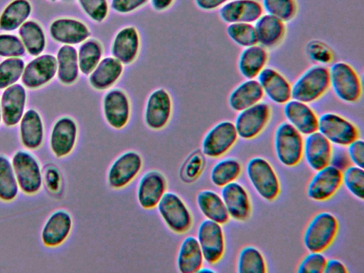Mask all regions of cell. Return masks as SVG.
I'll return each mask as SVG.
<instances>
[{"label": "cell", "mask_w": 364, "mask_h": 273, "mask_svg": "<svg viewBox=\"0 0 364 273\" xmlns=\"http://www.w3.org/2000/svg\"><path fill=\"white\" fill-rule=\"evenodd\" d=\"M11 161L20 191L28 196L39 193L43 186V168L36 156L19 149L13 154Z\"/></svg>", "instance_id": "obj_1"}, {"label": "cell", "mask_w": 364, "mask_h": 273, "mask_svg": "<svg viewBox=\"0 0 364 273\" xmlns=\"http://www.w3.org/2000/svg\"><path fill=\"white\" fill-rule=\"evenodd\" d=\"M330 89L328 68L314 65L307 68L291 85V99L307 104L323 97Z\"/></svg>", "instance_id": "obj_2"}, {"label": "cell", "mask_w": 364, "mask_h": 273, "mask_svg": "<svg viewBox=\"0 0 364 273\" xmlns=\"http://www.w3.org/2000/svg\"><path fill=\"white\" fill-rule=\"evenodd\" d=\"M329 70L330 89L337 98L346 103H355L363 94L361 78L348 63L338 61Z\"/></svg>", "instance_id": "obj_3"}, {"label": "cell", "mask_w": 364, "mask_h": 273, "mask_svg": "<svg viewBox=\"0 0 364 273\" xmlns=\"http://www.w3.org/2000/svg\"><path fill=\"white\" fill-rule=\"evenodd\" d=\"M339 224L334 215L329 212L316 214L307 225L303 242L309 252H323L333 242L338 232Z\"/></svg>", "instance_id": "obj_4"}, {"label": "cell", "mask_w": 364, "mask_h": 273, "mask_svg": "<svg viewBox=\"0 0 364 273\" xmlns=\"http://www.w3.org/2000/svg\"><path fill=\"white\" fill-rule=\"evenodd\" d=\"M157 211L166 227L176 234H184L192 228L191 210L177 193L166 191L157 206Z\"/></svg>", "instance_id": "obj_5"}, {"label": "cell", "mask_w": 364, "mask_h": 273, "mask_svg": "<svg viewBox=\"0 0 364 273\" xmlns=\"http://www.w3.org/2000/svg\"><path fill=\"white\" fill-rule=\"evenodd\" d=\"M304 137L287 122L279 124L274 135V147L278 161L284 166L293 167L303 157Z\"/></svg>", "instance_id": "obj_6"}, {"label": "cell", "mask_w": 364, "mask_h": 273, "mask_svg": "<svg viewBox=\"0 0 364 273\" xmlns=\"http://www.w3.org/2000/svg\"><path fill=\"white\" fill-rule=\"evenodd\" d=\"M246 173L251 185L260 197L268 201L278 197L280 193L279 180L268 161L262 157L250 159Z\"/></svg>", "instance_id": "obj_7"}, {"label": "cell", "mask_w": 364, "mask_h": 273, "mask_svg": "<svg viewBox=\"0 0 364 273\" xmlns=\"http://www.w3.org/2000/svg\"><path fill=\"white\" fill-rule=\"evenodd\" d=\"M318 132L332 144L341 147L347 146L360 135L354 123L334 112H326L318 117Z\"/></svg>", "instance_id": "obj_8"}, {"label": "cell", "mask_w": 364, "mask_h": 273, "mask_svg": "<svg viewBox=\"0 0 364 273\" xmlns=\"http://www.w3.org/2000/svg\"><path fill=\"white\" fill-rule=\"evenodd\" d=\"M271 114L270 105L264 101L239 112L234 122L238 137L250 140L259 136L268 124Z\"/></svg>", "instance_id": "obj_9"}, {"label": "cell", "mask_w": 364, "mask_h": 273, "mask_svg": "<svg viewBox=\"0 0 364 273\" xmlns=\"http://www.w3.org/2000/svg\"><path fill=\"white\" fill-rule=\"evenodd\" d=\"M237 139L234 122L221 121L211 127L203 136L202 153L209 158L220 157L235 145Z\"/></svg>", "instance_id": "obj_10"}, {"label": "cell", "mask_w": 364, "mask_h": 273, "mask_svg": "<svg viewBox=\"0 0 364 273\" xmlns=\"http://www.w3.org/2000/svg\"><path fill=\"white\" fill-rule=\"evenodd\" d=\"M143 166L141 156L135 151L120 154L111 164L107 175L108 185L113 189H122L139 175Z\"/></svg>", "instance_id": "obj_11"}, {"label": "cell", "mask_w": 364, "mask_h": 273, "mask_svg": "<svg viewBox=\"0 0 364 273\" xmlns=\"http://www.w3.org/2000/svg\"><path fill=\"white\" fill-rule=\"evenodd\" d=\"M196 238L205 262L215 264L223 258L225 242L220 224L208 219L203 220L198 227Z\"/></svg>", "instance_id": "obj_12"}, {"label": "cell", "mask_w": 364, "mask_h": 273, "mask_svg": "<svg viewBox=\"0 0 364 273\" xmlns=\"http://www.w3.org/2000/svg\"><path fill=\"white\" fill-rule=\"evenodd\" d=\"M78 137V126L71 117L63 116L53 124L49 136V148L57 159H63L73 151Z\"/></svg>", "instance_id": "obj_13"}, {"label": "cell", "mask_w": 364, "mask_h": 273, "mask_svg": "<svg viewBox=\"0 0 364 273\" xmlns=\"http://www.w3.org/2000/svg\"><path fill=\"white\" fill-rule=\"evenodd\" d=\"M73 220L69 211L59 208L53 211L44 222L40 238L46 248H56L65 243L71 234Z\"/></svg>", "instance_id": "obj_14"}, {"label": "cell", "mask_w": 364, "mask_h": 273, "mask_svg": "<svg viewBox=\"0 0 364 273\" xmlns=\"http://www.w3.org/2000/svg\"><path fill=\"white\" fill-rule=\"evenodd\" d=\"M171 96L164 88L153 90L148 96L144 111V120L147 127L154 131L165 128L171 117Z\"/></svg>", "instance_id": "obj_15"}, {"label": "cell", "mask_w": 364, "mask_h": 273, "mask_svg": "<svg viewBox=\"0 0 364 273\" xmlns=\"http://www.w3.org/2000/svg\"><path fill=\"white\" fill-rule=\"evenodd\" d=\"M102 112L110 127L117 130L125 127L131 116V104L127 93L119 88L109 90L102 99Z\"/></svg>", "instance_id": "obj_16"}, {"label": "cell", "mask_w": 364, "mask_h": 273, "mask_svg": "<svg viewBox=\"0 0 364 273\" xmlns=\"http://www.w3.org/2000/svg\"><path fill=\"white\" fill-rule=\"evenodd\" d=\"M56 74V57L51 54L39 55L25 65L21 81L24 87L37 89L50 82Z\"/></svg>", "instance_id": "obj_17"}, {"label": "cell", "mask_w": 364, "mask_h": 273, "mask_svg": "<svg viewBox=\"0 0 364 273\" xmlns=\"http://www.w3.org/2000/svg\"><path fill=\"white\" fill-rule=\"evenodd\" d=\"M342 171L328 165L316 171L307 187V196L316 201H324L334 196L342 185Z\"/></svg>", "instance_id": "obj_18"}, {"label": "cell", "mask_w": 364, "mask_h": 273, "mask_svg": "<svg viewBox=\"0 0 364 273\" xmlns=\"http://www.w3.org/2000/svg\"><path fill=\"white\" fill-rule=\"evenodd\" d=\"M167 181L159 171L151 170L141 177L136 188V199L145 210L156 208L162 196L167 191Z\"/></svg>", "instance_id": "obj_19"}, {"label": "cell", "mask_w": 364, "mask_h": 273, "mask_svg": "<svg viewBox=\"0 0 364 273\" xmlns=\"http://www.w3.org/2000/svg\"><path fill=\"white\" fill-rule=\"evenodd\" d=\"M257 80L266 96L277 105H284L291 99V84L278 70L265 67Z\"/></svg>", "instance_id": "obj_20"}, {"label": "cell", "mask_w": 364, "mask_h": 273, "mask_svg": "<svg viewBox=\"0 0 364 273\" xmlns=\"http://www.w3.org/2000/svg\"><path fill=\"white\" fill-rule=\"evenodd\" d=\"M49 32L55 41L70 46L80 44L91 36V31L85 23L69 17L54 20L50 25Z\"/></svg>", "instance_id": "obj_21"}, {"label": "cell", "mask_w": 364, "mask_h": 273, "mask_svg": "<svg viewBox=\"0 0 364 273\" xmlns=\"http://www.w3.org/2000/svg\"><path fill=\"white\" fill-rule=\"evenodd\" d=\"M283 112L287 122L303 136L318 131V116L309 104L291 99Z\"/></svg>", "instance_id": "obj_22"}, {"label": "cell", "mask_w": 364, "mask_h": 273, "mask_svg": "<svg viewBox=\"0 0 364 273\" xmlns=\"http://www.w3.org/2000/svg\"><path fill=\"white\" fill-rule=\"evenodd\" d=\"M263 14L259 0H230L218 9L220 18L227 24L255 23Z\"/></svg>", "instance_id": "obj_23"}, {"label": "cell", "mask_w": 364, "mask_h": 273, "mask_svg": "<svg viewBox=\"0 0 364 273\" xmlns=\"http://www.w3.org/2000/svg\"><path fill=\"white\" fill-rule=\"evenodd\" d=\"M27 100L24 86L14 84L4 89L0 98L2 122L6 127H12L18 124L23 117Z\"/></svg>", "instance_id": "obj_24"}, {"label": "cell", "mask_w": 364, "mask_h": 273, "mask_svg": "<svg viewBox=\"0 0 364 273\" xmlns=\"http://www.w3.org/2000/svg\"><path fill=\"white\" fill-rule=\"evenodd\" d=\"M140 36L133 26L121 28L114 36L111 43L112 56L123 65H129L136 59L140 50Z\"/></svg>", "instance_id": "obj_25"}, {"label": "cell", "mask_w": 364, "mask_h": 273, "mask_svg": "<svg viewBox=\"0 0 364 273\" xmlns=\"http://www.w3.org/2000/svg\"><path fill=\"white\" fill-rule=\"evenodd\" d=\"M19 139L24 149L36 151L44 141L45 127L40 113L35 109L26 110L18 122Z\"/></svg>", "instance_id": "obj_26"}, {"label": "cell", "mask_w": 364, "mask_h": 273, "mask_svg": "<svg viewBox=\"0 0 364 273\" xmlns=\"http://www.w3.org/2000/svg\"><path fill=\"white\" fill-rule=\"evenodd\" d=\"M220 196L230 218L244 221L250 217L251 203L249 194L242 185L232 181L222 187Z\"/></svg>", "instance_id": "obj_27"}, {"label": "cell", "mask_w": 364, "mask_h": 273, "mask_svg": "<svg viewBox=\"0 0 364 273\" xmlns=\"http://www.w3.org/2000/svg\"><path fill=\"white\" fill-rule=\"evenodd\" d=\"M306 136L304 140L303 156L308 166L317 171L329 165L332 144L318 131Z\"/></svg>", "instance_id": "obj_28"}, {"label": "cell", "mask_w": 364, "mask_h": 273, "mask_svg": "<svg viewBox=\"0 0 364 273\" xmlns=\"http://www.w3.org/2000/svg\"><path fill=\"white\" fill-rule=\"evenodd\" d=\"M124 65L113 56L102 58L94 70L88 75L90 85L96 90L110 89L120 79Z\"/></svg>", "instance_id": "obj_29"}, {"label": "cell", "mask_w": 364, "mask_h": 273, "mask_svg": "<svg viewBox=\"0 0 364 273\" xmlns=\"http://www.w3.org/2000/svg\"><path fill=\"white\" fill-rule=\"evenodd\" d=\"M254 25L257 43L267 50L278 46L285 37L286 23L269 14L264 13Z\"/></svg>", "instance_id": "obj_30"}, {"label": "cell", "mask_w": 364, "mask_h": 273, "mask_svg": "<svg viewBox=\"0 0 364 273\" xmlns=\"http://www.w3.org/2000/svg\"><path fill=\"white\" fill-rule=\"evenodd\" d=\"M264 97L263 91L257 79H245L230 92L228 97L230 108L237 112L252 107Z\"/></svg>", "instance_id": "obj_31"}, {"label": "cell", "mask_w": 364, "mask_h": 273, "mask_svg": "<svg viewBox=\"0 0 364 273\" xmlns=\"http://www.w3.org/2000/svg\"><path fill=\"white\" fill-rule=\"evenodd\" d=\"M268 60V50L261 45L244 48L238 56V71L245 79H257L267 67Z\"/></svg>", "instance_id": "obj_32"}, {"label": "cell", "mask_w": 364, "mask_h": 273, "mask_svg": "<svg viewBox=\"0 0 364 273\" xmlns=\"http://www.w3.org/2000/svg\"><path fill=\"white\" fill-rule=\"evenodd\" d=\"M203 255L197 240L194 236L186 237L178 248L176 266L181 273L198 272L203 266Z\"/></svg>", "instance_id": "obj_33"}, {"label": "cell", "mask_w": 364, "mask_h": 273, "mask_svg": "<svg viewBox=\"0 0 364 273\" xmlns=\"http://www.w3.org/2000/svg\"><path fill=\"white\" fill-rule=\"evenodd\" d=\"M196 202L200 212L205 219L225 224L230 219L224 202L218 193L203 190L198 193Z\"/></svg>", "instance_id": "obj_34"}, {"label": "cell", "mask_w": 364, "mask_h": 273, "mask_svg": "<svg viewBox=\"0 0 364 273\" xmlns=\"http://www.w3.org/2000/svg\"><path fill=\"white\" fill-rule=\"evenodd\" d=\"M57 75L59 81L65 85L75 83L80 74L77 50L70 45H63L58 50Z\"/></svg>", "instance_id": "obj_35"}, {"label": "cell", "mask_w": 364, "mask_h": 273, "mask_svg": "<svg viewBox=\"0 0 364 273\" xmlns=\"http://www.w3.org/2000/svg\"><path fill=\"white\" fill-rule=\"evenodd\" d=\"M31 11L32 6L28 0H13L0 15V29L12 31L19 28L28 21Z\"/></svg>", "instance_id": "obj_36"}, {"label": "cell", "mask_w": 364, "mask_h": 273, "mask_svg": "<svg viewBox=\"0 0 364 273\" xmlns=\"http://www.w3.org/2000/svg\"><path fill=\"white\" fill-rule=\"evenodd\" d=\"M18 35L28 54L38 56L43 53L46 46V38L42 26L38 22L26 21L18 28Z\"/></svg>", "instance_id": "obj_37"}, {"label": "cell", "mask_w": 364, "mask_h": 273, "mask_svg": "<svg viewBox=\"0 0 364 273\" xmlns=\"http://www.w3.org/2000/svg\"><path fill=\"white\" fill-rule=\"evenodd\" d=\"M19 192L11 159L0 154V201L11 203L17 199Z\"/></svg>", "instance_id": "obj_38"}, {"label": "cell", "mask_w": 364, "mask_h": 273, "mask_svg": "<svg viewBox=\"0 0 364 273\" xmlns=\"http://www.w3.org/2000/svg\"><path fill=\"white\" fill-rule=\"evenodd\" d=\"M103 46L96 38H87L80 44L77 58L80 72L88 75L102 60Z\"/></svg>", "instance_id": "obj_39"}, {"label": "cell", "mask_w": 364, "mask_h": 273, "mask_svg": "<svg viewBox=\"0 0 364 273\" xmlns=\"http://www.w3.org/2000/svg\"><path fill=\"white\" fill-rule=\"evenodd\" d=\"M242 172L241 164L236 159L226 158L218 161L211 168L210 179L217 186H223L235 181Z\"/></svg>", "instance_id": "obj_40"}, {"label": "cell", "mask_w": 364, "mask_h": 273, "mask_svg": "<svg viewBox=\"0 0 364 273\" xmlns=\"http://www.w3.org/2000/svg\"><path fill=\"white\" fill-rule=\"evenodd\" d=\"M237 271L240 273H264L267 264L263 255L253 246L243 247L238 255Z\"/></svg>", "instance_id": "obj_41"}, {"label": "cell", "mask_w": 364, "mask_h": 273, "mask_svg": "<svg viewBox=\"0 0 364 273\" xmlns=\"http://www.w3.org/2000/svg\"><path fill=\"white\" fill-rule=\"evenodd\" d=\"M264 13L273 16L284 22L292 21L297 15V0H261Z\"/></svg>", "instance_id": "obj_42"}, {"label": "cell", "mask_w": 364, "mask_h": 273, "mask_svg": "<svg viewBox=\"0 0 364 273\" xmlns=\"http://www.w3.org/2000/svg\"><path fill=\"white\" fill-rule=\"evenodd\" d=\"M226 33L235 44L243 48L257 44V33L254 23H229L226 28Z\"/></svg>", "instance_id": "obj_43"}, {"label": "cell", "mask_w": 364, "mask_h": 273, "mask_svg": "<svg viewBox=\"0 0 364 273\" xmlns=\"http://www.w3.org/2000/svg\"><path fill=\"white\" fill-rule=\"evenodd\" d=\"M25 62L21 58H7L0 63V90L16 84L22 77Z\"/></svg>", "instance_id": "obj_44"}, {"label": "cell", "mask_w": 364, "mask_h": 273, "mask_svg": "<svg viewBox=\"0 0 364 273\" xmlns=\"http://www.w3.org/2000/svg\"><path fill=\"white\" fill-rule=\"evenodd\" d=\"M342 183L355 198L363 200L364 171L355 165L349 166L342 171Z\"/></svg>", "instance_id": "obj_45"}, {"label": "cell", "mask_w": 364, "mask_h": 273, "mask_svg": "<svg viewBox=\"0 0 364 273\" xmlns=\"http://www.w3.org/2000/svg\"><path fill=\"white\" fill-rule=\"evenodd\" d=\"M82 11L92 21L97 23L103 22L109 11L107 0H77Z\"/></svg>", "instance_id": "obj_46"}, {"label": "cell", "mask_w": 364, "mask_h": 273, "mask_svg": "<svg viewBox=\"0 0 364 273\" xmlns=\"http://www.w3.org/2000/svg\"><path fill=\"white\" fill-rule=\"evenodd\" d=\"M26 53L24 46L17 36L9 33L0 34V56L20 58Z\"/></svg>", "instance_id": "obj_47"}, {"label": "cell", "mask_w": 364, "mask_h": 273, "mask_svg": "<svg viewBox=\"0 0 364 273\" xmlns=\"http://www.w3.org/2000/svg\"><path fill=\"white\" fill-rule=\"evenodd\" d=\"M326 260L322 252H309L301 261L297 272L299 273H322Z\"/></svg>", "instance_id": "obj_48"}, {"label": "cell", "mask_w": 364, "mask_h": 273, "mask_svg": "<svg viewBox=\"0 0 364 273\" xmlns=\"http://www.w3.org/2000/svg\"><path fill=\"white\" fill-rule=\"evenodd\" d=\"M43 183L50 193L53 194L58 193L61 188L62 178L56 166L49 164L43 169Z\"/></svg>", "instance_id": "obj_49"}, {"label": "cell", "mask_w": 364, "mask_h": 273, "mask_svg": "<svg viewBox=\"0 0 364 273\" xmlns=\"http://www.w3.org/2000/svg\"><path fill=\"white\" fill-rule=\"evenodd\" d=\"M203 159L199 154H192L185 162L183 168V176L185 181H192L197 178L202 171Z\"/></svg>", "instance_id": "obj_50"}, {"label": "cell", "mask_w": 364, "mask_h": 273, "mask_svg": "<svg viewBox=\"0 0 364 273\" xmlns=\"http://www.w3.org/2000/svg\"><path fill=\"white\" fill-rule=\"evenodd\" d=\"M149 0H111L110 7L117 14H127L144 6Z\"/></svg>", "instance_id": "obj_51"}, {"label": "cell", "mask_w": 364, "mask_h": 273, "mask_svg": "<svg viewBox=\"0 0 364 273\" xmlns=\"http://www.w3.org/2000/svg\"><path fill=\"white\" fill-rule=\"evenodd\" d=\"M347 154L350 162L360 168L364 166V141L357 139L347 146Z\"/></svg>", "instance_id": "obj_52"}, {"label": "cell", "mask_w": 364, "mask_h": 273, "mask_svg": "<svg viewBox=\"0 0 364 273\" xmlns=\"http://www.w3.org/2000/svg\"><path fill=\"white\" fill-rule=\"evenodd\" d=\"M350 164L347 151L341 149V146L332 150L330 165L343 171L350 166Z\"/></svg>", "instance_id": "obj_53"}, {"label": "cell", "mask_w": 364, "mask_h": 273, "mask_svg": "<svg viewBox=\"0 0 364 273\" xmlns=\"http://www.w3.org/2000/svg\"><path fill=\"white\" fill-rule=\"evenodd\" d=\"M323 45L314 44L309 48L310 58L317 62H322L324 64L328 60L331 61V51Z\"/></svg>", "instance_id": "obj_54"}, {"label": "cell", "mask_w": 364, "mask_h": 273, "mask_svg": "<svg viewBox=\"0 0 364 273\" xmlns=\"http://www.w3.org/2000/svg\"><path fill=\"white\" fill-rule=\"evenodd\" d=\"M230 0H194L196 6L204 11H213L221 8Z\"/></svg>", "instance_id": "obj_55"}, {"label": "cell", "mask_w": 364, "mask_h": 273, "mask_svg": "<svg viewBox=\"0 0 364 273\" xmlns=\"http://www.w3.org/2000/svg\"><path fill=\"white\" fill-rule=\"evenodd\" d=\"M347 272L346 267L342 262L336 259L326 260L324 273H346Z\"/></svg>", "instance_id": "obj_56"}, {"label": "cell", "mask_w": 364, "mask_h": 273, "mask_svg": "<svg viewBox=\"0 0 364 273\" xmlns=\"http://www.w3.org/2000/svg\"><path fill=\"white\" fill-rule=\"evenodd\" d=\"M175 0H149L151 7L156 11H165L174 3Z\"/></svg>", "instance_id": "obj_57"}, {"label": "cell", "mask_w": 364, "mask_h": 273, "mask_svg": "<svg viewBox=\"0 0 364 273\" xmlns=\"http://www.w3.org/2000/svg\"><path fill=\"white\" fill-rule=\"evenodd\" d=\"M215 272V271L212 269H210V267H202L200 270L198 271V272Z\"/></svg>", "instance_id": "obj_58"}, {"label": "cell", "mask_w": 364, "mask_h": 273, "mask_svg": "<svg viewBox=\"0 0 364 273\" xmlns=\"http://www.w3.org/2000/svg\"><path fill=\"white\" fill-rule=\"evenodd\" d=\"M2 122V113H1V101H0V126Z\"/></svg>", "instance_id": "obj_59"}, {"label": "cell", "mask_w": 364, "mask_h": 273, "mask_svg": "<svg viewBox=\"0 0 364 273\" xmlns=\"http://www.w3.org/2000/svg\"><path fill=\"white\" fill-rule=\"evenodd\" d=\"M50 1H56V0H50Z\"/></svg>", "instance_id": "obj_60"}]
</instances>
